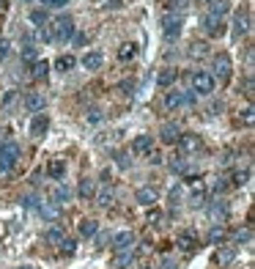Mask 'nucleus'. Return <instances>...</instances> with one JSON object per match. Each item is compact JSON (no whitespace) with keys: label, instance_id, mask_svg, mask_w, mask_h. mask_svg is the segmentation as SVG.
I'll list each match as a JSON object with an SVG mask.
<instances>
[{"label":"nucleus","instance_id":"de8ad7c7","mask_svg":"<svg viewBox=\"0 0 255 269\" xmlns=\"http://www.w3.org/2000/svg\"><path fill=\"white\" fill-rule=\"evenodd\" d=\"M3 6H6V0H0V8H3Z\"/></svg>","mask_w":255,"mask_h":269},{"label":"nucleus","instance_id":"20e7f679","mask_svg":"<svg viewBox=\"0 0 255 269\" xmlns=\"http://www.w3.org/2000/svg\"><path fill=\"white\" fill-rule=\"evenodd\" d=\"M181 25H184V20H181L179 14L167 11L165 20H162V33H165L167 42H173V39H179V36H181Z\"/></svg>","mask_w":255,"mask_h":269},{"label":"nucleus","instance_id":"603ef678","mask_svg":"<svg viewBox=\"0 0 255 269\" xmlns=\"http://www.w3.org/2000/svg\"><path fill=\"white\" fill-rule=\"evenodd\" d=\"M22 3H30V0H22Z\"/></svg>","mask_w":255,"mask_h":269},{"label":"nucleus","instance_id":"a19ab883","mask_svg":"<svg viewBox=\"0 0 255 269\" xmlns=\"http://www.w3.org/2000/svg\"><path fill=\"white\" fill-rule=\"evenodd\" d=\"M61 250H63V253H74V242H71V239H63Z\"/></svg>","mask_w":255,"mask_h":269},{"label":"nucleus","instance_id":"ea45409f","mask_svg":"<svg viewBox=\"0 0 255 269\" xmlns=\"http://www.w3.org/2000/svg\"><path fill=\"white\" fill-rule=\"evenodd\" d=\"M170 168H173V171H184V159H181V157L170 159Z\"/></svg>","mask_w":255,"mask_h":269},{"label":"nucleus","instance_id":"b1692460","mask_svg":"<svg viewBox=\"0 0 255 269\" xmlns=\"http://www.w3.org/2000/svg\"><path fill=\"white\" fill-rule=\"evenodd\" d=\"M96 231H99V222L96 220H83V222H80V234H83L85 239L96 236Z\"/></svg>","mask_w":255,"mask_h":269},{"label":"nucleus","instance_id":"5701e85b","mask_svg":"<svg viewBox=\"0 0 255 269\" xmlns=\"http://www.w3.org/2000/svg\"><path fill=\"white\" fill-rule=\"evenodd\" d=\"M47 74H49V63H47V61H33L30 77H33V80H44Z\"/></svg>","mask_w":255,"mask_h":269},{"label":"nucleus","instance_id":"4468645a","mask_svg":"<svg viewBox=\"0 0 255 269\" xmlns=\"http://www.w3.org/2000/svg\"><path fill=\"white\" fill-rule=\"evenodd\" d=\"M181 104H186L184 91H167V97H165V107H167V110H179Z\"/></svg>","mask_w":255,"mask_h":269},{"label":"nucleus","instance_id":"9b49d317","mask_svg":"<svg viewBox=\"0 0 255 269\" xmlns=\"http://www.w3.org/2000/svg\"><path fill=\"white\" fill-rule=\"evenodd\" d=\"M47 129H49V116H47V113H39V116L33 118V124H30V135L42 138Z\"/></svg>","mask_w":255,"mask_h":269},{"label":"nucleus","instance_id":"393cba45","mask_svg":"<svg viewBox=\"0 0 255 269\" xmlns=\"http://www.w3.org/2000/svg\"><path fill=\"white\" fill-rule=\"evenodd\" d=\"M116 267H118V269H132V267H135V255H132V250H126V253H118Z\"/></svg>","mask_w":255,"mask_h":269},{"label":"nucleus","instance_id":"e433bc0d","mask_svg":"<svg viewBox=\"0 0 255 269\" xmlns=\"http://www.w3.org/2000/svg\"><path fill=\"white\" fill-rule=\"evenodd\" d=\"M247 179H250V171H236L233 173V184L239 187V184H247Z\"/></svg>","mask_w":255,"mask_h":269},{"label":"nucleus","instance_id":"f257e3e1","mask_svg":"<svg viewBox=\"0 0 255 269\" xmlns=\"http://www.w3.org/2000/svg\"><path fill=\"white\" fill-rule=\"evenodd\" d=\"M71 36H74V20H71L69 14H61L52 20V25H49V39H55V42L66 44L71 42Z\"/></svg>","mask_w":255,"mask_h":269},{"label":"nucleus","instance_id":"2f4dec72","mask_svg":"<svg viewBox=\"0 0 255 269\" xmlns=\"http://www.w3.org/2000/svg\"><path fill=\"white\" fill-rule=\"evenodd\" d=\"M225 242V231L222 228H211V234H209V245H222Z\"/></svg>","mask_w":255,"mask_h":269},{"label":"nucleus","instance_id":"0eeeda50","mask_svg":"<svg viewBox=\"0 0 255 269\" xmlns=\"http://www.w3.org/2000/svg\"><path fill=\"white\" fill-rule=\"evenodd\" d=\"M132 245H135V234L132 231H121V234L113 236V250L116 253H126V250H132Z\"/></svg>","mask_w":255,"mask_h":269},{"label":"nucleus","instance_id":"f704fd0d","mask_svg":"<svg viewBox=\"0 0 255 269\" xmlns=\"http://www.w3.org/2000/svg\"><path fill=\"white\" fill-rule=\"evenodd\" d=\"M52 198H55V203H66V200H69V190H66V187H55Z\"/></svg>","mask_w":255,"mask_h":269},{"label":"nucleus","instance_id":"6ab92c4d","mask_svg":"<svg viewBox=\"0 0 255 269\" xmlns=\"http://www.w3.org/2000/svg\"><path fill=\"white\" fill-rule=\"evenodd\" d=\"M154 200H157L154 187H140V190H138V203H140V206H154Z\"/></svg>","mask_w":255,"mask_h":269},{"label":"nucleus","instance_id":"aec40b11","mask_svg":"<svg viewBox=\"0 0 255 269\" xmlns=\"http://www.w3.org/2000/svg\"><path fill=\"white\" fill-rule=\"evenodd\" d=\"M47 173H49V179H63V176H66V162H63V159H52Z\"/></svg>","mask_w":255,"mask_h":269},{"label":"nucleus","instance_id":"1a4fd4ad","mask_svg":"<svg viewBox=\"0 0 255 269\" xmlns=\"http://www.w3.org/2000/svg\"><path fill=\"white\" fill-rule=\"evenodd\" d=\"M176 143H179L181 151H186V154H192V151H198V148H200V138L195 135V132H186V135H181Z\"/></svg>","mask_w":255,"mask_h":269},{"label":"nucleus","instance_id":"7ed1b4c3","mask_svg":"<svg viewBox=\"0 0 255 269\" xmlns=\"http://www.w3.org/2000/svg\"><path fill=\"white\" fill-rule=\"evenodd\" d=\"M189 85H192V91H198V94H203V97H209V94H214V77L211 72H192L189 74Z\"/></svg>","mask_w":255,"mask_h":269},{"label":"nucleus","instance_id":"c9c22d12","mask_svg":"<svg viewBox=\"0 0 255 269\" xmlns=\"http://www.w3.org/2000/svg\"><path fill=\"white\" fill-rule=\"evenodd\" d=\"M22 61H28V63L36 61V47L33 44H25V49H22Z\"/></svg>","mask_w":255,"mask_h":269},{"label":"nucleus","instance_id":"37998d69","mask_svg":"<svg viewBox=\"0 0 255 269\" xmlns=\"http://www.w3.org/2000/svg\"><path fill=\"white\" fill-rule=\"evenodd\" d=\"M71 39H74V44H80V47L88 42V36H85V33H77V36H71Z\"/></svg>","mask_w":255,"mask_h":269},{"label":"nucleus","instance_id":"8fccbe9b","mask_svg":"<svg viewBox=\"0 0 255 269\" xmlns=\"http://www.w3.org/2000/svg\"><path fill=\"white\" fill-rule=\"evenodd\" d=\"M96 3H107V0H96Z\"/></svg>","mask_w":255,"mask_h":269},{"label":"nucleus","instance_id":"c03bdc74","mask_svg":"<svg viewBox=\"0 0 255 269\" xmlns=\"http://www.w3.org/2000/svg\"><path fill=\"white\" fill-rule=\"evenodd\" d=\"M25 206H28V209H42L36 198H25Z\"/></svg>","mask_w":255,"mask_h":269},{"label":"nucleus","instance_id":"c756f323","mask_svg":"<svg viewBox=\"0 0 255 269\" xmlns=\"http://www.w3.org/2000/svg\"><path fill=\"white\" fill-rule=\"evenodd\" d=\"M63 239H66V234H63L61 228H49V231H47V242H49V245H58V247H61Z\"/></svg>","mask_w":255,"mask_h":269},{"label":"nucleus","instance_id":"9d476101","mask_svg":"<svg viewBox=\"0 0 255 269\" xmlns=\"http://www.w3.org/2000/svg\"><path fill=\"white\" fill-rule=\"evenodd\" d=\"M44 104H47V99H44V94H39V91H30L28 97H25V107H28L30 113L44 110Z\"/></svg>","mask_w":255,"mask_h":269},{"label":"nucleus","instance_id":"4c0bfd02","mask_svg":"<svg viewBox=\"0 0 255 269\" xmlns=\"http://www.w3.org/2000/svg\"><path fill=\"white\" fill-rule=\"evenodd\" d=\"M233 239L239 242V245H241V242H244V245H247V242L253 239V234H250L247 228H244V231H236V234H233Z\"/></svg>","mask_w":255,"mask_h":269},{"label":"nucleus","instance_id":"a878e982","mask_svg":"<svg viewBox=\"0 0 255 269\" xmlns=\"http://www.w3.org/2000/svg\"><path fill=\"white\" fill-rule=\"evenodd\" d=\"M233 258H236V250H233V247H222L220 253H217V264H220V267L233 264Z\"/></svg>","mask_w":255,"mask_h":269},{"label":"nucleus","instance_id":"6e6552de","mask_svg":"<svg viewBox=\"0 0 255 269\" xmlns=\"http://www.w3.org/2000/svg\"><path fill=\"white\" fill-rule=\"evenodd\" d=\"M203 30H206L209 36H222L225 33V22H222V17L206 14L203 17Z\"/></svg>","mask_w":255,"mask_h":269},{"label":"nucleus","instance_id":"49530a36","mask_svg":"<svg viewBox=\"0 0 255 269\" xmlns=\"http://www.w3.org/2000/svg\"><path fill=\"white\" fill-rule=\"evenodd\" d=\"M165 269H173V261H170V258H167V261H165Z\"/></svg>","mask_w":255,"mask_h":269},{"label":"nucleus","instance_id":"cd10ccee","mask_svg":"<svg viewBox=\"0 0 255 269\" xmlns=\"http://www.w3.org/2000/svg\"><path fill=\"white\" fill-rule=\"evenodd\" d=\"M203 203H206V187L195 184L192 187V206H203Z\"/></svg>","mask_w":255,"mask_h":269},{"label":"nucleus","instance_id":"f3484780","mask_svg":"<svg viewBox=\"0 0 255 269\" xmlns=\"http://www.w3.org/2000/svg\"><path fill=\"white\" fill-rule=\"evenodd\" d=\"M102 63H104L102 52H85V55H83V66H85L88 72H96V69H102Z\"/></svg>","mask_w":255,"mask_h":269},{"label":"nucleus","instance_id":"423d86ee","mask_svg":"<svg viewBox=\"0 0 255 269\" xmlns=\"http://www.w3.org/2000/svg\"><path fill=\"white\" fill-rule=\"evenodd\" d=\"M132 151L138 154V157H148L154 151V138L151 135H138V138L132 140Z\"/></svg>","mask_w":255,"mask_h":269},{"label":"nucleus","instance_id":"7c9ffc66","mask_svg":"<svg viewBox=\"0 0 255 269\" xmlns=\"http://www.w3.org/2000/svg\"><path fill=\"white\" fill-rule=\"evenodd\" d=\"M91 195H93V181H91V179H83V181H80V198L88 200Z\"/></svg>","mask_w":255,"mask_h":269},{"label":"nucleus","instance_id":"c85d7f7f","mask_svg":"<svg viewBox=\"0 0 255 269\" xmlns=\"http://www.w3.org/2000/svg\"><path fill=\"white\" fill-rule=\"evenodd\" d=\"M74 63H77L74 55H61V58L55 61V66H58L61 72H71V69H74Z\"/></svg>","mask_w":255,"mask_h":269},{"label":"nucleus","instance_id":"a18cd8bd","mask_svg":"<svg viewBox=\"0 0 255 269\" xmlns=\"http://www.w3.org/2000/svg\"><path fill=\"white\" fill-rule=\"evenodd\" d=\"M241 113H244V121H247V124H253V107H244Z\"/></svg>","mask_w":255,"mask_h":269},{"label":"nucleus","instance_id":"3c124183","mask_svg":"<svg viewBox=\"0 0 255 269\" xmlns=\"http://www.w3.org/2000/svg\"><path fill=\"white\" fill-rule=\"evenodd\" d=\"M179 6H184V0H179Z\"/></svg>","mask_w":255,"mask_h":269},{"label":"nucleus","instance_id":"2eb2a0df","mask_svg":"<svg viewBox=\"0 0 255 269\" xmlns=\"http://www.w3.org/2000/svg\"><path fill=\"white\" fill-rule=\"evenodd\" d=\"M209 3V14L214 17H225L231 11V0H206Z\"/></svg>","mask_w":255,"mask_h":269},{"label":"nucleus","instance_id":"58836bf2","mask_svg":"<svg viewBox=\"0 0 255 269\" xmlns=\"http://www.w3.org/2000/svg\"><path fill=\"white\" fill-rule=\"evenodd\" d=\"M88 121H91V124H99V121H102V110H99V107H93V110L88 113Z\"/></svg>","mask_w":255,"mask_h":269},{"label":"nucleus","instance_id":"72a5a7b5","mask_svg":"<svg viewBox=\"0 0 255 269\" xmlns=\"http://www.w3.org/2000/svg\"><path fill=\"white\" fill-rule=\"evenodd\" d=\"M30 22H33V25H44V22H47V11H42V8L30 11Z\"/></svg>","mask_w":255,"mask_h":269},{"label":"nucleus","instance_id":"f8f14e48","mask_svg":"<svg viewBox=\"0 0 255 269\" xmlns=\"http://www.w3.org/2000/svg\"><path fill=\"white\" fill-rule=\"evenodd\" d=\"M159 138H162V143L173 146L176 140L181 138V129H179L176 124H165V126H162V132H159Z\"/></svg>","mask_w":255,"mask_h":269},{"label":"nucleus","instance_id":"4be33fe9","mask_svg":"<svg viewBox=\"0 0 255 269\" xmlns=\"http://www.w3.org/2000/svg\"><path fill=\"white\" fill-rule=\"evenodd\" d=\"M118 58H121V61H132V58H138V44H135V42L121 44V49H118Z\"/></svg>","mask_w":255,"mask_h":269},{"label":"nucleus","instance_id":"412c9836","mask_svg":"<svg viewBox=\"0 0 255 269\" xmlns=\"http://www.w3.org/2000/svg\"><path fill=\"white\" fill-rule=\"evenodd\" d=\"M176 77H179V72H176V69H162V72H159V77H157V83L162 85V88H170V85L176 83Z\"/></svg>","mask_w":255,"mask_h":269},{"label":"nucleus","instance_id":"ddd939ff","mask_svg":"<svg viewBox=\"0 0 255 269\" xmlns=\"http://www.w3.org/2000/svg\"><path fill=\"white\" fill-rule=\"evenodd\" d=\"M176 245H179L181 250H186V253H189V250L198 247V236H195L192 231H181L179 239H176Z\"/></svg>","mask_w":255,"mask_h":269},{"label":"nucleus","instance_id":"f03ea898","mask_svg":"<svg viewBox=\"0 0 255 269\" xmlns=\"http://www.w3.org/2000/svg\"><path fill=\"white\" fill-rule=\"evenodd\" d=\"M17 159H20V146L14 140H6V143L0 146V173L11 171L17 165Z\"/></svg>","mask_w":255,"mask_h":269},{"label":"nucleus","instance_id":"dca6fc26","mask_svg":"<svg viewBox=\"0 0 255 269\" xmlns=\"http://www.w3.org/2000/svg\"><path fill=\"white\" fill-rule=\"evenodd\" d=\"M209 217H211L214 222H222V220H228V206L222 203V200H214L211 206H209Z\"/></svg>","mask_w":255,"mask_h":269},{"label":"nucleus","instance_id":"09e8293b","mask_svg":"<svg viewBox=\"0 0 255 269\" xmlns=\"http://www.w3.org/2000/svg\"><path fill=\"white\" fill-rule=\"evenodd\" d=\"M17 269H33V267H17Z\"/></svg>","mask_w":255,"mask_h":269},{"label":"nucleus","instance_id":"473e14b6","mask_svg":"<svg viewBox=\"0 0 255 269\" xmlns=\"http://www.w3.org/2000/svg\"><path fill=\"white\" fill-rule=\"evenodd\" d=\"M206 52H209V47H206L203 42H195V44H192V49H189V55H192V58H203Z\"/></svg>","mask_w":255,"mask_h":269},{"label":"nucleus","instance_id":"79ce46f5","mask_svg":"<svg viewBox=\"0 0 255 269\" xmlns=\"http://www.w3.org/2000/svg\"><path fill=\"white\" fill-rule=\"evenodd\" d=\"M44 3H47V6H52V8H61V6H66L69 0H44Z\"/></svg>","mask_w":255,"mask_h":269},{"label":"nucleus","instance_id":"39448f33","mask_svg":"<svg viewBox=\"0 0 255 269\" xmlns=\"http://www.w3.org/2000/svg\"><path fill=\"white\" fill-rule=\"evenodd\" d=\"M231 58L225 55V52H220V55L214 58V74L211 77H220V83H228L231 80Z\"/></svg>","mask_w":255,"mask_h":269},{"label":"nucleus","instance_id":"bb28decb","mask_svg":"<svg viewBox=\"0 0 255 269\" xmlns=\"http://www.w3.org/2000/svg\"><path fill=\"white\" fill-rule=\"evenodd\" d=\"M96 200H99V206H110V203H113V187H110V184H104L102 190H99Z\"/></svg>","mask_w":255,"mask_h":269},{"label":"nucleus","instance_id":"a211bd4d","mask_svg":"<svg viewBox=\"0 0 255 269\" xmlns=\"http://www.w3.org/2000/svg\"><path fill=\"white\" fill-rule=\"evenodd\" d=\"M233 30H236V36H244L250 30V14H247V11H236Z\"/></svg>","mask_w":255,"mask_h":269}]
</instances>
